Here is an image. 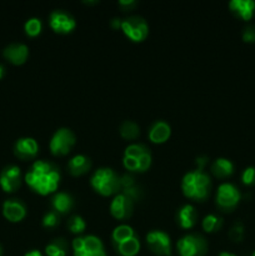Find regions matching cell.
I'll return each instance as SVG.
<instances>
[{"mask_svg": "<svg viewBox=\"0 0 255 256\" xmlns=\"http://www.w3.org/2000/svg\"><path fill=\"white\" fill-rule=\"evenodd\" d=\"M52 208L55 212L59 215H65L74 208V198L65 192H55L52 198Z\"/></svg>", "mask_w": 255, "mask_h": 256, "instance_id": "obj_19", "label": "cell"}, {"mask_svg": "<svg viewBox=\"0 0 255 256\" xmlns=\"http://www.w3.org/2000/svg\"><path fill=\"white\" fill-rule=\"evenodd\" d=\"M22 185V170L18 165H8L0 172V186L5 192H14Z\"/></svg>", "mask_w": 255, "mask_h": 256, "instance_id": "obj_13", "label": "cell"}, {"mask_svg": "<svg viewBox=\"0 0 255 256\" xmlns=\"http://www.w3.org/2000/svg\"><path fill=\"white\" fill-rule=\"evenodd\" d=\"M74 256H106L102 239L95 235L76 236L72 242Z\"/></svg>", "mask_w": 255, "mask_h": 256, "instance_id": "obj_5", "label": "cell"}, {"mask_svg": "<svg viewBox=\"0 0 255 256\" xmlns=\"http://www.w3.org/2000/svg\"><path fill=\"white\" fill-rule=\"evenodd\" d=\"M240 192L234 184L232 182H222L219 185L216 190V196L215 202L219 209L224 212H232V209L236 208V205L240 202Z\"/></svg>", "mask_w": 255, "mask_h": 256, "instance_id": "obj_9", "label": "cell"}, {"mask_svg": "<svg viewBox=\"0 0 255 256\" xmlns=\"http://www.w3.org/2000/svg\"><path fill=\"white\" fill-rule=\"evenodd\" d=\"M202 226L204 232H219L222 226V218L216 214H208L202 219Z\"/></svg>", "mask_w": 255, "mask_h": 256, "instance_id": "obj_27", "label": "cell"}, {"mask_svg": "<svg viewBox=\"0 0 255 256\" xmlns=\"http://www.w3.org/2000/svg\"><path fill=\"white\" fill-rule=\"evenodd\" d=\"M136 4L138 2H135V0H120L119 2V5L122 8H124V9H132V8H134Z\"/></svg>", "mask_w": 255, "mask_h": 256, "instance_id": "obj_36", "label": "cell"}, {"mask_svg": "<svg viewBox=\"0 0 255 256\" xmlns=\"http://www.w3.org/2000/svg\"><path fill=\"white\" fill-rule=\"evenodd\" d=\"M75 142H76V138L69 128H59L50 139V152L54 156H65L72 152Z\"/></svg>", "mask_w": 255, "mask_h": 256, "instance_id": "obj_7", "label": "cell"}, {"mask_svg": "<svg viewBox=\"0 0 255 256\" xmlns=\"http://www.w3.org/2000/svg\"><path fill=\"white\" fill-rule=\"evenodd\" d=\"M180 256H204L208 252V242L196 232H190L180 238L176 242Z\"/></svg>", "mask_w": 255, "mask_h": 256, "instance_id": "obj_6", "label": "cell"}, {"mask_svg": "<svg viewBox=\"0 0 255 256\" xmlns=\"http://www.w3.org/2000/svg\"><path fill=\"white\" fill-rule=\"evenodd\" d=\"M212 189V178L204 170L194 169L188 172L182 179V194L188 199L204 202L208 199Z\"/></svg>", "mask_w": 255, "mask_h": 256, "instance_id": "obj_2", "label": "cell"}, {"mask_svg": "<svg viewBox=\"0 0 255 256\" xmlns=\"http://www.w3.org/2000/svg\"><path fill=\"white\" fill-rule=\"evenodd\" d=\"M152 162V152L146 145L132 142L125 148L124 155H122V165L129 172H144L149 170Z\"/></svg>", "mask_w": 255, "mask_h": 256, "instance_id": "obj_3", "label": "cell"}, {"mask_svg": "<svg viewBox=\"0 0 255 256\" xmlns=\"http://www.w3.org/2000/svg\"><path fill=\"white\" fill-rule=\"evenodd\" d=\"M24 30L25 34L30 38H35L38 35H40L42 30V22L36 16L29 18V19L25 22L24 24Z\"/></svg>", "mask_w": 255, "mask_h": 256, "instance_id": "obj_28", "label": "cell"}, {"mask_svg": "<svg viewBox=\"0 0 255 256\" xmlns=\"http://www.w3.org/2000/svg\"><path fill=\"white\" fill-rule=\"evenodd\" d=\"M109 210L112 216L115 218L116 220H126L132 215V212H134V202L126 195H124L122 192H119V194H116L112 198Z\"/></svg>", "mask_w": 255, "mask_h": 256, "instance_id": "obj_12", "label": "cell"}, {"mask_svg": "<svg viewBox=\"0 0 255 256\" xmlns=\"http://www.w3.org/2000/svg\"><path fill=\"white\" fill-rule=\"evenodd\" d=\"M92 169V160L84 154L74 155L68 162V170L72 176H82Z\"/></svg>", "mask_w": 255, "mask_h": 256, "instance_id": "obj_20", "label": "cell"}, {"mask_svg": "<svg viewBox=\"0 0 255 256\" xmlns=\"http://www.w3.org/2000/svg\"><path fill=\"white\" fill-rule=\"evenodd\" d=\"M42 224L46 229H54V228H56L59 225V214L55 212L54 210L45 212L44 216H42Z\"/></svg>", "mask_w": 255, "mask_h": 256, "instance_id": "obj_30", "label": "cell"}, {"mask_svg": "<svg viewBox=\"0 0 255 256\" xmlns=\"http://www.w3.org/2000/svg\"><path fill=\"white\" fill-rule=\"evenodd\" d=\"M218 256H238V255L232 254V252H222Z\"/></svg>", "mask_w": 255, "mask_h": 256, "instance_id": "obj_40", "label": "cell"}, {"mask_svg": "<svg viewBox=\"0 0 255 256\" xmlns=\"http://www.w3.org/2000/svg\"><path fill=\"white\" fill-rule=\"evenodd\" d=\"M148 248L150 252L159 256L172 255V239L169 234L162 230H150L145 236Z\"/></svg>", "mask_w": 255, "mask_h": 256, "instance_id": "obj_10", "label": "cell"}, {"mask_svg": "<svg viewBox=\"0 0 255 256\" xmlns=\"http://www.w3.org/2000/svg\"><path fill=\"white\" fill-rule=\"evenodd\" d=\"M252 256H255V252H252Z\"/></svg>", "mask_w": 255, "mask_h": 256, "instance_id": "obj_43", "label": "cell"}, {"mask_svg": "<svg viewBox=\"0 0 255 256\" xmlns=\"http://www.w3.org/2000/svg\"><path fill=\"white\" fill-rule=\"evenodd\" d=\"M242 40L246 42H255V25H248L242 32Z\"/></svg>", "mask_w": 255, "mask_h": 256, "instance_id": "obj_34", "label": "cell"}, {"mask_svg": "<svg viewBox=\"0 0 255 256\" xmlns=\"http://www.w3.org/2000/svg\"><path fill=\"white\" fill-rule=\"evenodd\" d=\"M90 185L102 196H115L122 190L120 176L112 168H99L95 170L90 178Z\"/></svg>", "mask_w": 255, "mask_h": 256, "instance_id": "obj_4", "label": "cell"}, {"mask_svg": "<svg viewBox=\"0 0 255 256\" xmlns=\"http://www.w3.org/2000/svg\"><path fill=\"white\" fill-rule=\"evenodd\" d=\"M29 56V48L22 42H12L4 49V58L14 65H22Z\"/></svg>", "mask_w": 255, "mask_h": 256, "instance_id": "obj_16", "label": "cell"}, {"mask_svg": "<svg viewBox=\"0 0 255 256\" xmlns=\"http://www.w3.org/2000/svg\"><path fill=\"white\" fill-rule=\"evenodd\" d=\"M198 218H199V215H198L196 209L192 204L182 205L176 212L178 224H179V226L182 229L185 230L192 229L196 225Z\"/></svg>", "mask_w": 255, "mask_h": 256, "instance_id": "obj_18", "label": "cell"}, {"mask_svg": "<svg viewBox=\"0 0 255 256\" xmlns=\"http://www.w3.org/2000/svg\"><path fill=\"white\" fill-rule=\"evenodd\" d=\"M122 192L124 195H126V196L129 198L132 202H138V200L142 199V189H140L136 184H135L134 186L126 188V189H122V192Z\"/></svg>", "mask_w": 255, "mask_h": 256, "instance_id": "obj_32", "label": "cell"}, {"mask_svg": "<svg viewBox=\"0 0 255 256\" xmlns=\"http://www.w3.org/2000/svg\"><path fill=\"white\" fill-rule=\"evenodd\" d=\"M5 75V68L2 65H0V79H2Z\"/></svg>", "mask_w": 255, "mask_h": 256, "instance_id": "obj_41", "label": "cell"}, {"mask_svg": "<svg viewBox=\"0 0 255 256\" xmlns=\"http://www.w3.org/2000/svg\"><path fill=\"white\" fill-rule=\"evenodd\" d=\"M26 205L20 199H8L2 202V215L10 222H20L26 216Z\"/></svg>", "mask_w": 255, "mask_h": 256, "instance_id": "obj_15", "label": "cell"}, {"mask_svg": "<svg viewBox=\"0 0 255 256\" xmlns=\"http://www.w3.org/2000/svg\"><path fill=\"white\" fill-rule=\"evenodd\" d=\"M24 256H44V255L42 254V252H40V250L32 249V250H30V252H25Z\"/></svg>", "mask_w": 255, "mask_h": 256, "instance_id": "obj_39", "label": "cell"}, {"mask_svg": "<svg viewBox=\"0 0 255 256\" xmlns=\"http://www.w3.org/2000/svg\"><path fill=\"white\" fill-rule=\"evenodd\" d=\"M68 229L70 230V232L72 234L80 235L85 232L86 229V222L82 216L80 215H72V216L69 218L68 220Z\"/></svg>", "mask_w": 255, "mask_h": 256, "instance_id": "obj_29", "label": "cell"}, {"mask_svg": "<svg viewBox=\"0 0 255 256\" xmlns=\"http://www.w3.org/2000/svg\"><path fill=\"white\" fill-rule=\"evenodd\" d=\"M134 185H135V179L132 174L126 172V174L120 176V186H122V189H126V188L134 186Z\"/></svg>", "mask_w": 255, "mask_h": 256, "instance_id": "obj_35", "label": "cell"}, {"mask_svg": "<svg viewBox=\"0 0 255 256\" xmlns=\"http://www.w3.org/2000/svg\"><path fill=\"white\" fill-rule=\"evenodd\" d=\"M230 239L234 242H242L244 238V225L242 222H235L229 232Z\"/></svg>", "mask_w": 255, "mask_h": 256, "instance_id": "obj_31", "label": "cell"}, {"mask_svg": "<svg viewBox=\"0 0 255 256\" xmlns=\"http://www.w3.org/2000/svg\"><path fill=\"white\" fill-rule=\"evenodd\" d=\"M242 184L248 185H255V168L254 166H248L242 172Z\"/></svg>", "mask_w": 255, "mask_h": 256, "instance_id": "obj_33", "label": "cell"}, {"mask_svg": "<svg viewBox=\"0 0 255 256\" xmlns=\"http://www.w3.org/2000/svg\"><path fill=\"white\" fill-rule=\"evenodd\" d=\"M208 158L206 156H199L196 159V165H198V168L196 169H200V170H204V168H205V165L208 164Z\"/></svg>", "mask_w": 255, "mask_h": 256, "instance_id": "obj_37", "label": "cell"}, {"mask_svg": "<svg viewBox=\"0 0 255 256\" xmlns=\"http://www.w3.org/2000/svg\"><path fill=\"white\" fill-rule=\"evenodd\" d=\"M170 135H172V128L164 120H156L152 122L148 132V138L154 144H164L169 140Z\"/></svg>", "mask_w": 255, "mask_h": 256, "instance_id": "obj_17", "label": "cell"}, {"mask_svg": "<svg viewBox=\"0 0 255 256\" xmlns=\"http://www.w3.org/2000/svg\"><path fill=\"white\" fill-rule=\"evenodd\" d=\"M2 248L0 246V256H2Z\"/></svg>", "mask_w": 255, "mask_h": 256, "instance_id": "obj_42", "label": "cell"}, {"mask_svg": "<svg viewBox=\"0 0 255 256\" xmlns=\"http://www.w3.org/2000/svg\"><path fill=\"white\" fill-rule=\"evenodd\" d=\"M49 25L58 34H69L76 28V20L64 9H55L49 15Z\"/></svg>", "mask_w": 255, "mask_h": 256, "instance_id": "obj_11", "label": "cell"}, {"mask_svg": "<svg viewBox=\"0 0 255 256\" xmlns=\"http://www.w3.org/2000/svg\"><path fill=\"white\" fill-rule=\"evenodd\" d=\"M39 152V144L34 138H20L14 144V154L20 160H32Z\"/></svg>", "mask_w": 255, "mask_h": 256, "instance_id": "obj_14", "label": "cell"}, {"mask_svg": "<svg viewBox=\"0 0 255 256\" xmlns=\"http://www.w3.org/2000/svg\"><path fill=\"white\" fill-rule=\"evenodd\" d=\"M210 169H212V175L215 178L225 179L234 172V164H232V160L226 159V158H218L214 160Z\"/></svg>", "mask_w": 255, "mask_h": 256, "instance_id": "obj_22", "label": "cell"}, {"mask_svg": "<svg viewBox=\"0 0 255 256\" xmlns=\"http://www.w3.org/2000/svg\"><path fill=\"white\" fill-rule=\"evenodd\" d=\"M114 248L122 256H136L139 254L142 244H140L139 236L135 235L132 239L125 240V242H119V244H115Z\"/></svg>", "mask_w": 255, "mask_h": 256, "instance_id": "obj_23", "label": "cell"}, {"mask_svg": "<svg viewBox=\"0 0 255 256\" xmlns=\"http://www.w3.org/2000/svg\"><path fill=\"white\" fill-rule=\"evenodd\" d=\"M68 250H69V245L66 240L58 238V239L52 240L45 246V254L46 256H66Z\"/></svg>", "mask_w": 255, "mask_h": 256, "instance_id": "obj_25", "label": "cell"}, {"mask_svg": "<svg viewBox=\"0 0 255 256\" xmlns=\"http://www.w3.org/2000/svg\"><path fill=\"white\" fill-rule=\"evenodd\" d=\"M122 20L120 18H114V19L110 22V25H112V29H120V26H122Z\"/></svg>", "mask_w": 255, "mask_h": 256, "instance_id": "obj_38", "label": "cell"}, {"mask_svg": "<svg viewBox=\"0 0 255 256\" xmlns=\"http://www.w3.org/2000/svg\"><path fill=\"white\" fill-rule=\"evenodd\" d=\"M119 132L122 139L135 140L140 135V128L136 122H132V120H125L120 125Z\"/></svg>", "mask_w": 255, "mask_h": 256, "instance_id": "obj_26", "label": "cell"}, {"mask_svg": "<svg viewBox=\"0 0 255 256\" xmlns=\"http://www.w3.org/2000/svg\"><path fill=\"white\" fill-rule=\"evenodd\" d=\"M136 235L135 232L134 228L130 226L128 224H120L118 226L114 228L112 232V245L119 244V242H125V240H129L132 238H134Z\"/></svg>", "mask_w": 255, "mask_h": 256, "instance_id": "obj_24", "label": "cell"}, {"mask_svg": "<svg viewBox=\"0 0 255 256\" xmlns=\"http://www.w3.org/2000/svg\"><path fill=\"white\" fill-rule=\"evenodd\" d=\"M122 32L125 36L134 42H142L149 35V25L142 16L132 15L122 20Z\"/></svg>", "mask_w": 255, "mask_h": 256, "instance_id": "obj_8", "label": "cell"}, {"mask_svg": "<svg viewBox=\"0 0 255 256\" xmlns=\"http://www.w3.org/2000/svg\"><path fill=\"white\" fill-rule=\"evenodd\" d=\"M59 168L45 160H35L25 174L24 180L28 186L42 196L55 194L60 184Z\"/></svg>", "mask_w": 255, "mask_h": 256, "instance_id": "obj_1", "label": "cell"}, {"mask_svg": "<svg viewBox=\"0 0 255 256\" xmlns=\"http://www.w3.org/2000/svg\"><path fill=\"white\" fill-rule=\"evenodd\" d=\"M229 9L240 19L250 20L255 12V2L254 0H232L229 2Z\"/></svg>", "mask_w": 255, "mask_h": 256, "instance_id": "obj_21", "label": "cell"}]
</instances>
